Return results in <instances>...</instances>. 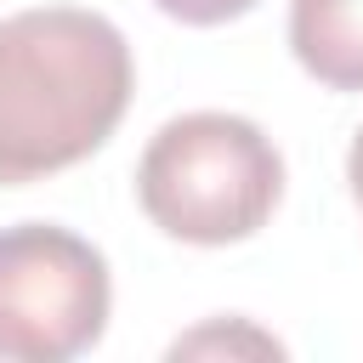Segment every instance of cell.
<instances>
[{
	"label": "cell",
	"mask_w": 363,
	"mask_h": 363,
	"mask_svg": "<svg viewBox=\"0 0 363 363\" xmlns=\"http://www.w3.org/2000/svg\"><path fill=\"white\" fill-rule=\"evenodd\" d=\"M136 57L113 17L28 6L0 17V187L91 159L125 119Z\"/></svg>",
	"instance_id": "6da1fadb"
},
{
	"label": "cell",
	"mask_w": 363,
	"mask_h": 363,
	"mask_svg": "<svg viewBox=\"0 0 363 363\" xmlns=\"http://www.w3.org/2000/svg\"><path fill=\"white\" fill-rule=\"evenodd\" d=\"M284 199V153L272 136L221 108L164 119L136 159L142 216L182 244L221 250L255 238Z\"/></svg>",
	"instance_id": "7a4b0ae2"
},
{
	"label": "cell",
	"mask_w": 363,
	"mask_h": 363,
	"mask_svg": "<svg viewBox=\"0 0 363 363\" xmlns=\"http://www.w3.org/2000/svg\"><path fill=\"white\" fill-rule=\"evenodd\" d=\"M108 312L113 278L91 238L57 221L0 227V357L68 363L108 335Z\"/></svg>",
	"instance_id": "3957f363"
},
{
	"label": "cell",
	"mask_w": 363,
	"mask_h": 363,
	"mask_svg": "<svg viewBox=\"0 0 363 363\" xmlns=\"http://www.w3.org/2000/svg\"><path fill=\"white\" fill-rule=\"evenodd\" d=\"M289 51L329 91H363V0H289Z\"/></svg>",
	"instance_id": "277c9868"
},
{
	"label": "cell",
	"mask_w": 363,
	"mask_h": 363,
	"mask_svg": "<svg viewBox=\"0 0 363 363\" xmlns=\"http://www.w3.org/2000/svg\"><path fill=\"white\" fill-rule=\"evenodd\" d=\"M199 352H255V357H284V346H278L272 335L250 329L244 318H233V323H204V329H193V335H182V340L170 346V357H199Z\"/></svg>",
	"instance_id": "5b68a950"
},
{
	"label": "cell",
	"mask_w": 363,
	"mask_h": 363,
	"mask_svg": "<svg viewBox=\"0 0 363 363\" xmlns=\"http://www.w3.org/2000/svg\"><path fill=\"white\" fill-rule=\"evenodd\" d=\"M164 17L187 23V28H216V23H233L244 11H255L261 0H153Z\"/></svg>",
	"instance_id": "8992f818"
},
{
	"label": "cell",
	"mask_w": 363,
	"mask_h": 363,
	"mask_svg": "<svg viewBox=\"0 0 363 363\" xmlns=\"http://www.w3.org/2000/svg\"><path fill=\"white\" fill-rule=\"evenodd\" d=\"M346 182H352V199H357V210H363V130H357L352 147H346Z\"/></svg>",
	"instance_id": "52a82bcc"
}]
</instances>
